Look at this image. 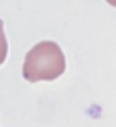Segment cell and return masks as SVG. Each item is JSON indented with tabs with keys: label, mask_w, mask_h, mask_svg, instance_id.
Returning a JSON list of instances; mask_svg holds the SVG:
<instances>
[{
	"label": "cell",
	"mask_w": 116,
	"mask_h": 127,
	"mask_svg": "<svg viewBox=\"0 0 116 127\" xmlns=\"http://www.w3.org/2000/svg\"><path fill=\"white\" fill-rule=\"evenodd\" d=\"M66 69V58L60 46L52 41H42L26 54L22 67L23 77L31 82L51 81Z\"/></svg>",
	"instance_id": "1"
},
{
	"label": "cell",
	"mask_w": 116,
	"mask_h": 127,
	"mask_svg": "<svg viewBox=\"0 0 116 127\" xmlns=\"http://www.w3.org/2000/svg\"><path fill=\"white\" fill-rule=\"evenodd\" d=\"M7 54V42L4 31L0 32V65L4 62Z\"/></svg>",
	"instance_id": "2"
},
{
	"label": "cell",
	"mask_w": 116,
	"mask_h": 127,
	"mask_svg": "<svg viewBox=\"0 0 116 127\" xmlns=\"http://www.w3.org/2000/svg\"><path fill=\"white\" fill-rule=\"evenodd\" d=\"M110 5L116 7V0H106Z\"/></svg>",
	"instance_id": "3"
},
{
	"label": "cell",
	"mask_w": 116,
	"mask_h": 127,
	"mask_svg": "<svg viewBox=\"0 0 116 127\" xmlns=\"http://www.w3.org/2000/svg\"><path fill=\"white\" fill-rule=\"evenodd\" d=\"M3 31V22L1 19H0V32Z\"/></svg>",
	"instance_id": "4"
}]
</instances>
